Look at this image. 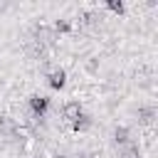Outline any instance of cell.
I'll return each instance as SVG.
<instances>
[{"mask_svg":"<svg viewBox=\"0 0 158 158\" xmlns=\"http://www.w3.org/2000/svg\"><path fill=\"white\" fill-rule=\"evenodd\" d=\"M49 84H52V86H62V84H64V74H62V72H54L52 79H49Z\"/></svg>","mask_w":158,"mask_h":158,"instance_id":"2","label":"cell"},{"mask_svg":"<svg viewBox=\"0 0 158 158\" xmlns=\"http://www.w3.org/2000/svg\"><path fill=\"white\" fill-rule=\"evenodd\" d=\"M44 109H47V99L32 96V111H35V114H44Z\"/></svg>","mask_w":158,"mask_h":158,"instance_id":"1","label":"cell"}]
</instances>
